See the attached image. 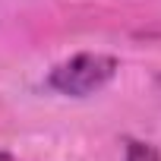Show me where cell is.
Returning <instances> with one entry per match:
<instances>
[{
    "mask_svg": "<svg viewBox=\"0 0 161 161\" xmlns=\"http://www.w3.org/2000/svg\"><path fill=\"white\" fill-rule=\"evenodd\" d=\"M117 76V60L111 54H76L47 73V86L66 98H89L101 92Z\"/></svg>",
    "mask_w": 161,
    "mask_h": 161,
    "instance_id": "obj_1",
    "label": "cell"
},
{
    "mask_svg": "<svg viewBox=\"0 0 161 161\" xmlns=\"http://www.w3.org/2000/svg\"><path fill=\"white\" fill-rule=\"evenodd\" d=\"M126 161H161V152H155L145 142H130L126 145Z\"/></svg>",
    "mask_w": 161,
    "mask_h": 161,
    "instance_id": "obj_2",
    "label": "cell"
},
{
    "mask_svg": "<svg viewBox=\"0 0 161 161\" xmlns=\"http://www.w3.org/2000/svg\"><path fill=\"white\" fill-rule=\"evenodd\" d=\"M0 161H16L13 155H3V152H0Z\"/></svg>",
    "mask_w": 161,
    "mask_h": 161,
    "instance_id": "obj_3",
    "label": "cell"
}]
</instances>
